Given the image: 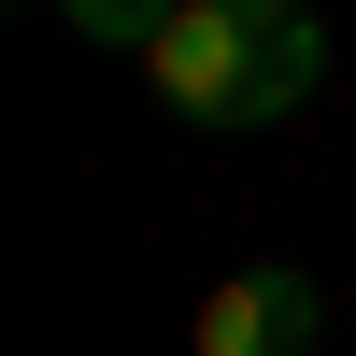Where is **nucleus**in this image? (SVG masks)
<instances>
[{"label":"nucleus","instance_id":"1","mask_svg":"<svg viewBox=\"0 0 356 356\" xmlns=\"http://www.w3.org/2000/svg\"><path fill=\"white\" fill-rule=\"evenodd\" d=\"M143 72L186 129H271L328 86V15L314 0H186Z\"/></svg>","mask_w":356,"mask_h":356},{"label":"nucleus","instance_id":"2","mask_svg":"<svg viewBox=\"0 0 356 356\" xmlns=\"http://www.w3.org/2000/svg\"><path fill=\"white\" fill-rule=\"evenodd\" d=\"M314 342H328V285L285 257H257L200 300V356H314Z\"/></svg>","mask_w":356,"mask_h":356},{"label":"nucleus","instance_id":"3","mask_svg":"<svg viewBox=\"0 0 356 356\" xmlns=\"http://www.w3.org/2000/svg\"><path fill=\"white\" fill-rule=\"evenodd\" d=\"M171 15H186V0H57V29H72V43H129V57H157Z\"/></svg>","mask_w":356,"mask_h":356}]
</instances>
